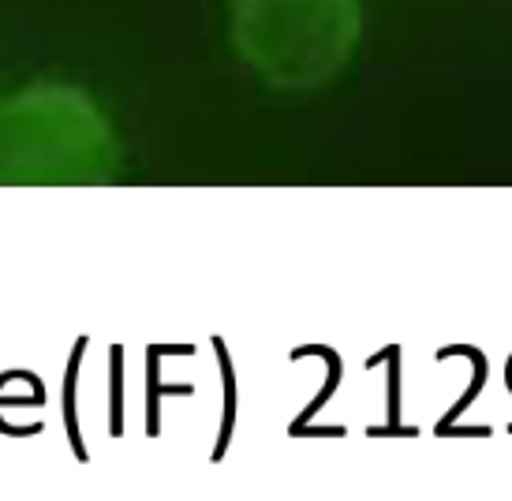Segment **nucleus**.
Returning <instances> with one entry per match:
<instances>
[{
  "label": "nucleus",
  "mask_w": 512,
  "mask_h": 501,
  "mask_svg": "<svg viewBox=\"0 0 512 501\" xmlns=\"http://www.w3.org/2000/svg\"><path fill=\"white\" fill-rule=\"evenodd\" d=\"M363 42V0H228V45L277 94L326 90Z\"/></svg>",
  "instance_id": "f03ea898"
},
{
  "label": "nucleus",
  "mask_w": 512,
  "mask_h": 501,
  "mask_svg": "<svg viewBox=\"0 0 512 501\" xmlns=\"http://www.w3.org/2000/svg\"><path fill=\"white\" fill-rule=\"evenodd\" d=\"M120 169L113 116L90 90L34 79L0 94V187H105Z\"/></svg>",
  "instance_id": "f257e3e1"
}]
</instances>
